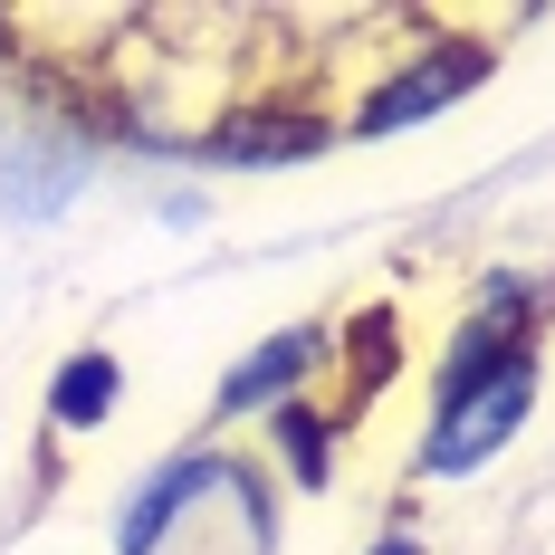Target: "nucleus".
<instances>
[{
	"mask_svg": "<svg viewBox=\"0 0 555 555\" xmlns=\"http://www.w3.org/2000/svg\"><path fill=\"white\" fill-rule=\"evenodd\" d=\"M527 412H537V354H517V364L489 374L479 392L441 402V422H431V441H422V479H469V469H489V460L517 441Z\"/></svg>",
	"mask_w": 555,
	"mask_h": 555,
	"instance_id": "nucleus-1",
	"label": "nucleus"
},
{
	"mask_svg": "<svg viewBox=\"0 0 555 555\" xmlns=\"http://www.w3.org/2000/svg\"><path fill=\"white\" fill-rule=\"evenodd\" d=\"M479 77H489V49H479V39H431V49H412L402 67H384L345 125H354V134H402V125H422V115L460 106Z\"/></svg>",
	"mask_w": 555,
	"mask_h": 555,
	"instance_id": "nucleus-2",
	"label": "nucleus"
},
{
	"mask_svg": "<svg viewBox=\"0 0 555 555\" xmlns=\"http://www.w3.org/2000/svg\"><path fill=\"white\" fill-rule=\"evenodd\" d=\"M335 144V115L307 106V96H249V106H221L202 125V164H230V172H269V164H307Z\"/></svg>",
	"mask_w": 555,
	"mask_h": 555,
	"instance_id": "nucleus-3",
	"label": "nucleus"
},
{
	"mask_svg": "<svg viewBox=\"0 0 555 555\" xmlns=\"http://www.w3.org/2000/svg\"><path fill=\"white\" fill-rule=\"evenodd\" d=\"M537 326H546V297H537L527 278H489L479 307H469V326L450 335V354H441V402L479 392L489 374H507L517 354H537Z\"/></svg>",
	"mask_w": 555,
	"mask_h": 555,
	"instance_id": "nucleus-4",
	"label": "nucleus"
},
{
	"mask_svg": "<svg viewBox=\"0 0 555 555\" xmlns=\"http://www.w3.org/2000/svg\"><path fill=\"white\" fill-rule=\"evenodd\" d=\"M326 364H335V335L326 326H278L269 345H249V354L221 374L211 402H221V422H230V412H278V402H297V392L317 384Z\"/></svg>",
	"mask_w": 555,
	"mask_h": 555,
	"instance_id": "nucleus-5",
	"label": "nucleus"
},
{
	"mask_svg": "<svg viewBox=\"0 0 555 555\" xmlns=\"http://www.w3.org/2000/svg\"><path fill=\"white\" fill-rule=\"evenodd\" d=\"M221 479H240V460H221V450H192V460H172V469H154L134 499H125V527H115V555H154L182 527V507L211 499Z\"/></svg>",
	"mask_w": 555,
	"mask_h": 555,
	"instance_id": "nucleus-6",
	"label": "nucleus"
},
{
	"mask_svg": "<svg viewBox=\"0 0 555 555\" xmlns=\"http://www.w3.org/2000/svg\"><path fill=\"white\" fill-rule=\"evenodd\" d=\"M392 374H402V317H392V307H364V317L345 326V402H335V422H354Z\"/></svg>",
	"mask_w": 555,
	"mask_h": 555,
	"instance_id": "nucleus-7",
	"label": "nucleus"
},
{
	"mask_svg": "<svg viewBox=\"0 0 555 555\" xmlns=\"http://www.w3.org/2000/svg\"><path fill=\"white\" fill-rule=\"evenodd\" d=\"M106 412H115V354H96V345H87V354H67V364H57L49 422H57V431H96Z\"/></svg>",
	"mask_w": 555,
	"mask_h": 555,
	"instance_id": "nucleus-8",
	"label": "nucleus"
},
{
	"mask_svg": "<svg viewBox=\"0 0 555 555\" xmlns=\"http://www.w3.org/2000/svg\"><path fill=\"white\" fill-rule=\"evenodd\" d=\"M278 460H287V479L297 489H326L335 479V412H317V402H278Z\"/></svg>",
	"mask_w": 555,
	"mask_h": 555,
	"instance_id": "nucleus-9",
	"label": "nucleus"
},
{
	"mask_svg": "<svg viewBox=\"0 0 555 555\" xmlns=\"http://www.w3.org/2000/svg\"><path fill=\"white\" fill-rule=\"evenodd\" d=\"M374 555H422V546H412V537H384V546H374Z\"/></svg>",
	"mask_w": 555,
	"mask_h": 555,
	"instance_id": "nucleus-10",
	"label": "nucleus"
}]
</instances>
